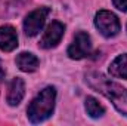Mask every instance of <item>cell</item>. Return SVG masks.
I'll use <instances>...</instances> for the list:
<instances>
[{"label":"cell","instance_id":"6da1fadb","mask_svg":"<svg viewBox=\"0 0 127 126\" xmlns=\"http://www.w3.org/2000/svg\"><path fill=\"white\" fill-rule=\"evenodd\" d=\"M86 83L92 89H95L96 92L106 96L114 104V107L118 110V113H121L123 116L127 117V89L126 88H123L117 82H112L106 76H103L100 73H96V71L86 74Z\"/></svg>","mask_w":127,"mask_h":126},{"label":"cell","instance_id":"7a4b0ae2","mask_svg":"<svg viewBox=\"0 0 127 126\" xmlns=\"http://www.w3.org/2000/svg\"><path fill=\"white\" fill-rule=\"evenodd\" d=\"M56 89L53 86H47L37 95L27 108V117L31 123H40L49 119L55 108Z\"/></svg>","mask_w":127,"mask_h":126},{"label":"cell","instance_id":"3957f363","mask_svg":"<svg viewBox=\"0 0 127 126\" xmlns=\"http://www.w3.org/2000/svg\"><path fill=\"white\" fill-rule=\"evenodd\" d=\"M95 25L105 37H114L120 33V21L109 10H99L95 15Z\"/></svg>","mask_w":127,"mask_h":126},{"label":"cell","instance_id":"277c9868","mask_svg":"<svg viewBox=\"0 0 127 126\" xmlns=\"http://www.w3.org/2000/svg\"><path fill=\"white\" fill-rule=\"evenodd\" d=\"M49 13H50L49 7H38V9L30 12L24 19V31H25V34L30 36V37L37 36L41 31V28L44 27V22H46Z\"/></svg>","mask_w":127,"mask_h":126},{"label":"cell","instance_id":"5b68a950","mask_svg":"<svg viewBox=\"0 0 127 126\" xmlns=\"http://www.w3.org/2000/svg\"><path fill=\"white\" fill-rule=\"evenodd\" d=\"M90 52H92L90 36L84 31H78L74 36V40L68 48V57L71 60H81L89 57Z\"/></svg>","mask_w":127,"mask_h":126},{"label":"cell","instance_id":"8992f818","mask_svg":"<svg viewBox=\"0 0 127 126\" xmlns=\"http://www.w3.org/2000/svg\"><path fill=\"white\" fill-rule=\"evenodd\" d=\"M64 33H65V25L61 24L59 21H52L46 27V30L43 33L41 39H40V46L43 49H52V48H55L61 42Z\"/></svg>","mask_w":127,"mask_h":126},{"label":"cell","instance_id":"52a82bcc","mask_svg":"<svg viewBox=\"0 0 127 126\" xmlns=\"http://www.w3.org/2000/svg\"><path fill=\"white\" fill-rule=\"evenodd\" d=\"M18 46V36L12 25H1L0 27V51L12 52Z\"/></svg>","mask_w":127,"mask_h":126},{"label":"cell","instance_id":"ba28073f","mask_svg":"<svg viewBox=\"0 0 127 126\" xmlns=\"http://www.w3.org/2000/svg\"><path fill=\"white\" fill-rule=\"evenodd\" d=\"M24 95H25L24 80L19 79V77L12 79V82L9 83V88H7V104L12 105V107H16L22 101Z\"/></svg>","mask_w":127,"mask_h":126},{"label":"cell","instance_id":"9c48e42d","mask_svg":"<svg viewBox=\"0 0 127 126\" xmlns=\"http://www.w3.org/2000/svg\"><path fill=\"white\" fill-rule=\"evenodd\" d=\"M38 58L31 54V52H21L18 57H16V65L21 71L24 73H32L37 70L38 67Z\"/></svg>","mask_w":127,"mask_h":126},{"label":"cell","instance_id":"30bf717a","mask_svg":"<svg viewBox=\"0 0 127 126\" xmlns=\"http://www.w3.org/2000/svg\"><path fill=\"white\" fill-rule=\"evenodd\" d=\"M109 74L118 79H127V54L118 55L109 64Z\"/></svg>","mask_w":127,"mask_h":126},{"label":"cell","instance_id":"8fae6325","mask_svg":"<svg viewBox=\"0 0 127 126\" xmlns=\"http://www.w3.org/2000/svg\"><path fill=\"white\" fill-rule=\"evenodd\" d=\"M84 108H86V113L93 117V119H99L105 114V108L99 104V101L93 98V96H87L86 98V102H84Z\"/></svg>","mask_w":127,"mask_h":126},{"label":"cell","instance_id":"7c38bea8","mask_svg":"<svg viewBox=\"0 0 127 126\" xmlns=\"http://www.w3.org/2000/svg\"><path fill=\"white\" fill-rule=\"evenodd\" d=\"M112 3L118 10L127 12V0H112Z\"/></svg>","mask_w":127,"mask_h":126},{"label":"cell","instance_id":"4fadbf2b","mask_svg":"<svg viewBox=\"0 0 127 126\" xmlns=\"http://www.w3.org/2000/svg\"><path fill=\"white\" fill-rule=\"evenodd\" d=\"M3 79H4V68H3V65L0 63V85H1V82H3Z\"/></svg>","mask_w":127,"mask_h":126}]
</instances>
